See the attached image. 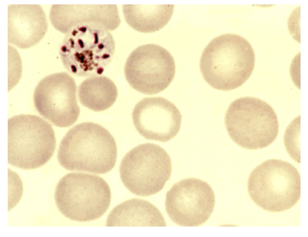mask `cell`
<instances>
[{"mask_svg":"<svg viewBox=\"0 0 308 237\" xmlns=\"http://www.w3.org/2000/svg\"><path fill=\"white\" fill-rule=\"evenodd\" d=\"M255 56L250 43L235 34L213 39L204 49L200 69L206 82L216 90L227 91L243 84L254 69Z\"/></svg>","mask_w":308,"mask_h":237,"instance_id":"obj_1","label":"cell"},{"mask_svg":"<svg viewBox=\"0 0 308 237\" xmlns=\"http://www.w3.org/2000/svg\"><path fill=\"white\" fill-rule=\"evenodd\" d=\"M117 149L113 136L97 123L85 122L71 128L61 140L57 158L66 169L102 174L114 167Z\"/></svg>","mask_w":308,"mask_h":237,"instance_id":"obj_2","label":"cell"},{"mask_svg":"<svg viewBox=\"0 0 308 237\" xmlns=\"http://www.w3.org/2000/svg\"><path fill=\"white\" fill-rule=\"evenodd\" d=\"M111 32L95 24L77 26L66 34L59 53L66 69L82 77L101 74L114 56L116 44Z\"/></svg>","mask_w":308,"mask_h":237,"instance_id":"obj_3","label":"cell"},{"mask_svg":"<svg viewBox=\"0 0 308 237\" xmlns=\"http://www.w3.org/2000/svg\"><path fill=\"white\" fill-rule=\"evenodd\" d=\"M231 139L249 150L266 147L276 138L279 130L277 115L272 107L259 99L245 97L229 106L224 118Z\"/></svg>","mask_w":308,"mask_h":237,"instance_id":"obj_4","label":"cell"},{"mask_svg":"<svg viewBox=\"0 0 308 237\" xmlns=\"http://www.w3.org/2000/svg\"><path fill=\"white\" fill-rule=\"evenodd\" d=\"M248 190L251 199L262 208L271 212L283 211L292 207L300 198V175L288 162L268 160L251 172Z\"/></svg>","mask_w":308,"mask_h":237,"instance_id":"obj_5","label":"cell"},{"mask_svg":"<svg viewBox=\"0 0 308 237\" xmlns=\"http://www.w3.org/2000/svg\"><path fill=\"white\" fill-rule=\"evenodd\" d=\"M56 146L51 125L37 116L22 114L8 120V162L19 168L31 169L45 165Z\"/></svg>","mask_w":308,"mask_h":237,"instance_id":"obj_6","label":"cell"},{"mask_svg":"<svg viewBox=\"0 0 308 237\" xmlns=\"http://www.w3.org/2000/svg\"><path fill=\"white\" fill-rule=\"evenodd\" d=\"M111 192L105 181L96 175L68 173L59 180L54 199L58 208L66 217L84 222L100 218L106 211Z\"/></svg>","mask_w":308,"mask_h":237,"instance_id":"obj_7","label":"cell"},{"mask_svg":"<svg viewBox=\"0 0 308 237\" xmlns=\"http://www.w3.org/2000/svg\"><path fill=\"white\" fill-rule=\"evenodd\" d=\"M171 158L160 146L152 143L139 144L128 152L119 166L121 179L131 192L147 196L161 190L170 179Z\"/></svg>","mask_w":308,"mask_h":237,"instance_id":"obj_8","label":"cell"},{"mask_svg":"<svg viewBox=\"0 0 308 237\" xmlns=\"http://www.w3.org/2000/svg\"><path fill=\"white\" fill-rule=\"evenodd\" d=\"M174 58L166 49L154 44L138 47L130 54L124 67L126 80L137 91L153 95L163 91L175 73Z\"/></svg>","mask_w":308,"mask_h":237,"instance_id":"obj_9","label":"cell"},{"mask_svg":"<svg viewBox=\"0 0 308 237\" xmlns=\"http://www.w3.org/2000/svg\"><path fill=\"white\" fill-rule=\"evenodd\" d=\"M76 90L74 79L66 72L48 75L35 88V106L41 116L55 126L69 127L76 121L80 113Z\"/></svg>","mask_w":308,"mask_h":237,"instance_id":"obj_10","label":"cell"},{"mask_svg":"<svg viewBox=\"0 0 308 237\" xmlns=\"http://www.w3.org/2000/svg\"><path fill=\"white\" fill-rule=\"evenodd\" d=\"M215 196L206 182L194 178L174 184L166 195L165 205L171 220L183 226H196L205 223L214 211Z\"/></svg>","mask_w":308,"mask_h":237,"instance_id":"obj_11","label":"cell"},{"mask_svg":"<svg viewBox=\"0 0 308 237\" xmlns=\"http://www.w3.org/2000/svg\"><path fill=\"white\" fill-rule=\"evenodd\" d=\"M133 124L145 139L162 142L180 131L182 115L173 103L162 97L146 98L137 103L132 114Z\"/></svg>","mask_w":308,"mask_h":237,"instance_id":"obj_12","label":"cell"},{"mask_svg":"<svg viewBox=\"0 0 308 237\" xmlns=\"http://www.w3.org/2000/svg\"><path fill=\"white\" fill-rule=\"evenodd\" d=\"M49 16L54 28L65 35L77 26L91 23L111 32L121 22L118 7L115 4L53 5Z\"/></svg>","mask_w":308,"mask_h":237,"instance_id":"obj_13","label":"cell"},{"mask_svg":"<svg viewBox=\"0 0 308 237\" xmlns=\"http://www.w3.org/2000/svg\"><path fill=\"white\" fill-rule=\"evenodd\" d=\"M47 17L37 4H13L8 6V41L22 49L39 42L48 29Z\"/></svg>","mask_w":308,"mask_h":237,"instance_id":"obj_14","label":"cell"},{"mask_svg":"<svg viewBox=\"0 0 308 237\" xmlns=\"http://www.w3.org/2000/svg\"><path fill=\"white\" fill-rule=\"evenodd\" d=\"M163 216L154 205L134 198L117 205L106 220V226H166Z\"/></svg>","mask_w":308,"mask_h":237,"instance_id":"obj_15","label":"cell"},{"mask_svg":"<svg viewBox=\"0 0 308 237\" xmlns=\"http://www.w3.org/2000/svg\"><path fill=\"white\" fill-rule=\"evenodd\" d=\"M173 5H123L122 11L127 23L139 32L150 33L163 28L171 19Z\"/></svg>","mask_w":308,"mask_h":237,"instance_id":"obj_16","label":"cell"},{"mask_svg":"<svg viewBox=\"0 0 308 237\" xmlns=\"http://www.w3.org/2000/svg\"><path fill=\"white\" fill-rule=\"evenodd\" d=\"M78 94L80 103L95 111H100L111 107L118 96L117 87L110 79L104 76L91 77L79 85Z\"/></svg>","mask_w":308,"mask_h":237,"instance_id":"obj_17","label":"cell"}]
</instances>
